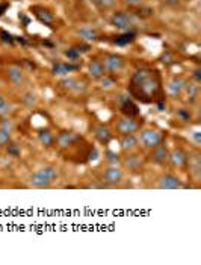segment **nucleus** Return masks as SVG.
Wrapping results in <instances>:
<instances>
[{
    "label": "nucleus",
    "mask_w": 201,
    "mask_h": 265,
    "mask_svg": "<svg viewBox=\"0 0 201 265\" xmlns=\"http://www.w3.org/2000/svg\"><path fill=\"white\" fill-rule=\"evenodd\" d=\"M133 85L139 86L142 93H153L157 88V81L150 70H139L133 76Z\"/></svg>",
    "instance_id": "obj_1"
},
{
    "label": "nucleus",
    "mask_w": 201,
    "mask_h": 265,
    "mask_svg": "<svg viewBox=\"0 0 201 265\" xmlns=\"http://www.w3.org/2000/svg\"><path fill=\"white\" fill-rule=\"evenodd\" d=\"M138 140H139V144L147 149V150H152L156 146H159L163 141V133L159 129H153V128H147L142 129L138 135Z\"/></svg>",
    "instance_id": "obj_2"
},
{
    "label": "nucleus",
    "mask_w": 201,
    "mask_h": 265,
    "mask_svg": "<svg viewBox=\"0 0 201 265\" xmlns=\"http://www.w3.org/2000/svg\"><path fill=\"white\" fill-rule=\"evenodd\" d=\"M183 186L182 179L172 173H163L156 181V188L159 189H182Z\"/></svg>",
    "instance_id": "obj_3"
},
{
    "label": "nucleus",
    "mask_w": 201,
    "mask_h": 265,
    "mask_svg": "<svg viewBox=\"0 0 201 265\" xmlns=\"http://www.w3.org/2000/svg\"><path fill=\"white\" fill-rule=\"evenodd\" d=\"M110 24L114 28L120 29V31H129L133 26V24H135V20H133V16L129 14V12L117 11L110 17Z\"/></svg>",
    "instance_id": "obj_4"
},
{
    "label": "nucleus",
    "mask_w": 201,
    "mask_h": 265,
    "mask_svg": "<svg viewBox=\"0 0 201 265\" xmlns=\"http://www.w3.org/2000/svg\"><path fill=\"white\" fill-rule=\"evenodd\" d=\"M102 64L105 67L106 71L115 74V73H120L124 66H125V61L121 55H117V53H109L105 56V59L102 61Z\"/></svg>",
    "instance_id": "obj_5"
},
{
    "label": "nucleus",
    "mask_w": 201,
    "mask_h": 265,
    "mask_svg": "<svg viewBox=\"0 0 201 265\" xmlns=\"http://www.w3.org/2000/svg\"><path fill=\"white\" fill-rule=\"evenodd\" d=\"M139 128H141L139 123L135 121L132 117H123V118L117 120V126H115L118 135H121V136L136 133L138 131H139Z\"/></svg>",
    "instance_id": "obj_6"
},
{
    "label": "nucleus",
    "mask_w": 201,
    "mask_h": 265,
    "mask_svg": "<svg viewBox=\"0 0 201 265\" xmlns=\"http://www.w3.org/2000/svg\"><path fill=\"white\" fill-rule=\"evenodd\" d=\"M123 179H124V171L117 166L108 167L103 174V182L106 186H117L123 182Z\"/></svg>",
    "instance_id": "obj_7"
},
{
    "label": "nucleus",
    "mask_w": 201,
    "mask_h": 265,
    "mask_svg": "<svg viewBox=\"0 0 201 265\" xmlns=\"http://www.w3.org/2000/svg\"><path fill=\"white\" fill-rule=\"evenodd\" d=\"M168 161L171 162V166L174 168H183L187 166V155L183 149L175 147L168 153Z\"/></svg>",
    "instance_id": "obj_8"
},
{
    "label": "nucleus",
    "mask_w": 201,
    "mask_h": 265,
    "mask_svg": "<svg viewBox=\"0 0 201 265\" xmlns=\"http://www.w3.org/2000/svg\"><path fill=\"white\" fill-rule=\"evenodd\" d=\"M29 185L32 188H36V189H47L53 185V181H50L47 176H44L40 170H36L33 171L31 176H29V179H28Z\"/></svg>",
    "instance_id": "obj_9"
},
{
    "label": "nucleus",
    "mask_w": 201,
    "mask_h": 265,
    "mask_svg": "<svg viewBox=\"0 0 201 265\" xmlns=\"http://www.w3.org/2000/svg\"><path fill=\"white\" fill-rule=\"evenodd\" d=\"M168 147L165 143H160L159 146H156L155 149H152V155H150V161L153 164H157V166H163L168 161Z\"/></svg>",
    "instance_id": "obj_10"
},
{
    "label": "nucleus",
    "mask_w": 201,
    "mask_h": 265,
    "mask_svg": "<svg viewBox=\"0 0 201 265\" xmlns=\"http://www.w3.org/2000/svg\"><path fill=\"white\" fill-rule=\"evenodd\" d=\"M185 85H186V81L182 78V76H172V78L167 83V93H168V96H171V97H179L183 93V90H185Z\"/></svg>",
    "instance_id": "obj_11"
},
{
    "label": "nucleus",
    "mask_w": 201,
    "mask_h": 265,
    "mask_svg": "<svg viewBox=\"0 0 201 265\" xmlns=\"http://www.w3.org/2000/svg\"><path fill=\"white\" fill-rule=\"evenodd\" d=\"M138 146H139V140H138V136L135 133L121 136V140H120L121 150H124V151H133V150L138 149Z\"/></svg>",
    "instance_id": "obj_12"
},
{
    "label": "nucleus",
    "mask_w": 201,
    "mask_h": 265,
    "mask_svg": "<svg viewBox=\"0 0 201 265\" xmlns=\"http://www.w3.org/2000/svg\"><path fill=\"white\" fill-rule=\"evenodd\" d=\"M94 135L97 138V141L100 144H103V146H108L110 143V140H112V132H110V129L108 128V126H105V124L97 126L95 131H94Z\"/></svg>",
    "instance_id": "obj_13"
},
{
    "label": "nucleus",
    "mask_w": 201,
    "mask_h": 265,
    "mask_svg": "<svg viewBox=\"0 0 201 265\" xmlns=\"http://www.w3.org/2000/svg\"><path fill=\"white\" fill-rule=\"evenodd\" d=\"M6 76L11 83H14L15 86H21L24 83V73L21 71L20 67L12 66L6 70Z\"/></svg>",
    "instance_id": "obj_14"
},
{
    "label": "nucleus",
    "mask_w": 201,
    "mask_h": 265,
    "mask_svg": "<svg viewBox=\"0 0 201 265\" xmlns=\"http://www.w3.org/2000/svg\"><path fill=\"white\" fill-rule=\"evenodd\" d=\"M88 73H90V76L93 79H102L103 76L106 74V70L102 64V61H91L90 62V66H88Z\"/></svg>",
    "instance_id": "obj_15"
},
{
    "label": "nucleus",
    "mask_w": 201,
    "mask_h": 265,
    "mask_svg": "<svg viewBox=\"0 0 201 265\" xmlns=\"http://www.w3.org/2000/svg\"><path fill=\"white\" fill-rule=\"evenodd\" d=\"M38 141L46 149H50V147H52L56 143V136L53 135V132L50 131V129H41L38 132Z\"/></svg>",
    "instance_id": "obj_16"
},
{
    "label": "nucleus",
    "mask_w": 201,
    "mask_h": 265,
    "mask_svg": "<svg viewBox=\"0 0 201 265\" xmlns=\"http://www.w3.org/2000/svg\"><path fill=\"white\" fill-rule=\"evenodd\" d=\"M33 12H35V17L38 18L41 23H44V24H52L53 21H55V16L50 12L48 9H46V8H41V6H36V8H33Z\"/></svg>",
    "instance_id": "obj_17"
},
{
    "label": "nucleus",
    "mask_w": 201,
    "mask_h": 265,
    "mask_svg": "<svg viewBox=\"0 0 201 265\" xmlns=\"http://www.w3.org/2000/svg\"><path fill=\"white\" fill-rule=\"evenodd\" d=\"M77 33H79V36L82 38V40H85V41H95V40H98V32L93 26H82V28L77 29Z\"/></svg>",
    "instance_id": "obj_18"
},
{
    "label": "nucleus",
    "mask_w": 201,
    "mask_h": 265,
    "mask_svg": "<svg viewBox=\"0 0 201 265\" xmlns=\"http://www.w3.org/2000/svg\"><path fill=\"white\" fill-rule=\"evenodd\" d=\"M74 140H76V135H74L73 132H70V131L61 132V133L56 136V143H58V146L62 147V149H65V147L71 146V144L74 143Z\"/></svg>",
    "instance_id": "obj_19"
},
{
    "label": "nucleus",
    "mask_w": 201,
    "mask_h": 265,
    "mask_svg": "<svg viewBox=\"0 0 201 265\" xmlns=\"http://www.w3.org/2000/svg\"><path fill=\"white\" fill-rule=\"evenodd\" d=\"M187 164H189V168L192 171V174L195 176V179L200 178V171H201V159L200 155H194L192 158H187Z\"/></svg>",
    "instance_id": "obj_20"
},
{
    "label": "nucleus",
    "mask_w": 201,
    "mask_h": 265,
    "mask_svg": "<svg viewBox=\"0 0 201 265\" xmlns=\"http://www.w3.org/2000/svg\"><path fill=\"white\" fill-rule=\"evenodd\" d=\"M44 176H47V178L50 179V181H56L58 178H59V171H58V168L55 167V166H43L41 168H38Z\"/></svg>",
    "instance_id": "obj_21"
},
{
    "label": "nucleus",
    "mask_w": 201,
    "mask_h": 265,
    "mask_svg": "<svg viewBox=\"0 0 201 265\" xmlns=\"http://www.w3.org/2000/svg\"><path fill=\"white\" fill-rule=\"evenodd\" d=\"M97 9L100 11H110L115 8L117 0H93Z\"/></svg>",
    "instance_id": "obj_22"
},
{
    "label": "nucleus",
    "mask_w": 201,
    "mask_h": 265,
    "mask_svg": "<svg viewBox=\"0 0 201 265\" xmlns=\"http://www.w3.org/2000/svg\"><path fill=\"white\" fill-rule=\"evenodd\" d=\"M61 85L64 86V88H67V90H70V91H80L82 88L79 86V85H82L77 79H74V78H68V79H64L61 82Z\"/></svg>",
    "instance_id": "obj_23"
},
{
    "label": "nucleus",
    "mask_w": 201,
    "mask_h": 265,
    "mask_svg": "<svg viewBox=\"0 0 201 265\" xmlns=\"http://www.w3.org/2000/svg\"><path fill=\"white\" fill-rule=\"evenodd\" d=\"M9 143H11V129H6L0 126V149L6 147Z\"/></svg>",
    "instance_id": "obj_24"
},
{
    "label": "nucleus",
    "mask_w": 201,
    "mask_h": 265,
    "mask_svg": "<svg viewBox=\"0 0 201 265\" xmlns=\"http://www.w3.org/2000/svg\"><path fill=\"white\" fill-rule=\"evenodd\" d=\"M183 91H186L187 100H195L197 96H198V86H197L195 83H187V82H186Z\"/></svg>",
    "instance_id": "obj_25"
},
{
    "label": "nucleus",
    "mask_w": 201,
    "mask_h": 265,
    "mask_svg": "<svg viewBox=\"0 0 201 265\" xmlns=\"http://www.w3.org/2000/svg\"><path fill=\"white\" fill-rule=\"evenodd\" d=\"M124 166H127L130 170H138L141 167V161L138 156H127V159H124Z\"/></svg>",
    "instance_id": "obj_26"
},
{
    "label": "nucleus",
    "mask_w": 201,
    "mask_h": 265,
    "mask_svg": "<svg viewBox=\"0 0 201 265\" xmlns=\"http://www.w3.org/2000/svg\"><path fill=\"white\" fill-rule=\"evenodd\" d=\"M71 70H74V67L67 66V64H58V66L53 68L55 74H67V73H70Z\"/></svg>",
    "instance_id": "obj_27"
},
{
    "label": "nucleus",
    "mask_w": 201,
    "mask_h": 265,
    "mask_svg": "<svg viewBox=\"0 0 201 265\" xmlns=\"http://www.w3.org/2000/svg\"><path fill=\"white\" fill-rule=\"evenodd\" d=\"M23 102L28 106H33L36 102H38V99H36V94H33V93H26L23 97Z\"/></svg>",
    "instance_id": "obj_28"
},
{
    "label": "nucleus",
    "mask_w": 201,
    "mask_h": 265,
    "mask_svg": "<svg viewBox=\"0 0 201 265\" xmlns=\"http://www.w3.org/2000/svg\"><path fill=\"white\" fill-rule=\"evenodd\" d=\"M177 116H179V118H182V121H189L191 120V112H189V109H185V108L179 109L177 111Z\"/></svg>",
    "instance_id": "obj_29"
},
{
    "label": "nucleus",
    "mask_w": 201,
    "mask_h": 265,
    "mask_svg": "<svg viewBox=\"0 0 201 265\" xmlns=\"http://www.w3.org/2000/svg\"><path fill=\"white\" fill-rule=\"evenodd\" d=\"M114 85H115V82L112 81V79H109L106 74L102 78V86H103V88H106V90H108V88H112Z\"/></svg>",
    "instance_id": "obj_30"
},
{
    "label": "nucleus",
    "mask_w": 201,
    "mask_h": 265,
    "mask_svg": "<svg viewBox=\"0 0 201 265\" xmlns=\"http://www.w3.org/2000/svg\"><path fill=\"white\" fill-rule=\"evenodd\" d=\"M8 151H9V155H12V156H18L20 155V150H18V147L15 146V144H8Z\"/></svg>",
    "instance_id": "obj_31"
},
{
    "label": "nucleus",
    "mask_w": 201,
    "mask_h": 265,
    "mask_svg": "<svg viewBox=\"0 0 201 265\" xmlns=\"http://www.w3.org/2000/svg\"><path fill=\"white\" fill-rule=\"evenodd\" d=\"M121 2L127 6H138V5H141L144 0H121Z\"/></svg>",
    "instance_id": "obj_32"
},
{
    "label": "nucleus",
    "mask_w": 201,
    "mask_h": 265,
    "mask_svg": "<svg viewBox=\"0 0 201 265\" xmlns=\"http://www.w3.org/2000/svg\"><path fill=\"white\" fill-rule=\"evenodd\" d=\"M6 108H8V105H6V102H5V99L0 96V114H3V112H6Z\"/></svg>",
    "instance_id": "obj_33"
},
{
    "label": "nucleus",
    "mask_w": 201,
    "mask_h": 265,
    "mask_svg": "<svg viewBox=\"0 0 201 265\" xmlns=\"http://www.w3.org/2000/svg\"><path fill=\"white\" fill-rule=\"evenodd\" d=\"M200 71H201L200 68H195V71H194V78L197 82H200Z\"/></svg>",
    "instance_id": "obj_34"
},
{
    "label": "nucleus",
    "mask_w": 201,
    "mask_h": 265,
    "mask_svg": "<svg viewBox=\"0 0 201 265\" xmlns=\"http://www.w3.org/2000/svg\"><path fill=\"white\" fill-rule=\"evenodd\" d=\"M14 2H20V0H14Z\"/></svg>",
    "instance_id": "obj_35"
}]
</instances>
